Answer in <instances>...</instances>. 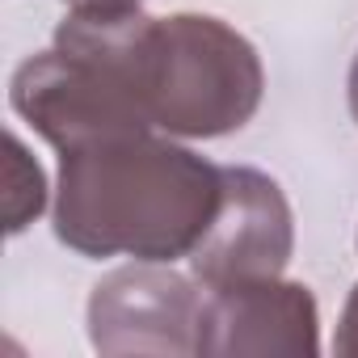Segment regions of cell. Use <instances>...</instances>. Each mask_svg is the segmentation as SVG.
Here are the masks:
<instances>
[{
  "mask_svg": "<svg viewBox=\"0 0 358 358\" xmlns=\"http://www.w3.org/2000/svg\"><path fill=\"white\" fill-rule=\"evenodd\" d=\"M350 106H354V118H358V64H354V76H350Z\"/></svg>",
  "mask_w": 358,
  "mask_h": 358,
  "instance_id": "obj_4",
  "label": "cell"
},
{
  "mask_svg": "<svg viewBox=\"0 0 358 358\" xmlns=\"http://www.w3.org/2000/svg\"><path fill=\"white\" fill-rule=\"evenodd\" d=\"M224 203V169L173 143L114 135L64 152L59 241L80 253L169 262L194 253Z\"/></svg>",
  "mask_w": 358,
  "mask_h": 358,
  "instance_id": "obj_1",
  "label": "cell"
},
{
  "mask_svg": "<svg viewBox=\"0 0 358 358\" xmlns=\"http://www.w3.org/2000/svg\"><path fill=\"white\" fill-rule=\"evenodd\" d=\"M131 85L152 127L220 135L253 114L262 68L253 47L211 17H139L131 38Z\"/></svg>",
  "mask_w": 358,
  "mask_h": 358,
  "instance_id": "obj_2",
  "label": "cell"
},
{
  "mask_svg": "<svg viewBox=\"0 0 358 358\" xmlns=\"http://www.w3.org/2000/svg\"><path fill=\"white\" fill-rule=\"evenodd\" d=\"M291 253V215L270 177L224 169V203L194 245V270L215 287L274 278Z\"/></svg>",
  "mask_w": 358,
  "mask_h": 358,
  "instance_id": "obj_3",
  "label": "cell"
}]
</instances>
